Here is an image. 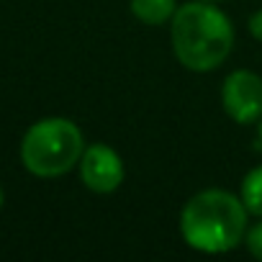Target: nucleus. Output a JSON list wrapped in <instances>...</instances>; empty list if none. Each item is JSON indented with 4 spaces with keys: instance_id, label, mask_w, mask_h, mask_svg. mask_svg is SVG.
Here are the masks:
<instances>
[{
    "instance_id": "6",
    "label": "nucleus",
    "mask_w": 262,
    "mask_h": 262,
    "mask_svg": "<svg viewBox=\"0 0 262 262\" xmlns=\"http://www.w3.org/2000/svg\"><path fill=\"white\" fill-rule=\"evenodd\" d=\"M175 11V0H131V13L147 26H162L172 21Z\"/></svg>"
},
{
    "instance_id": "4",
    "label": "nucleus",
    "mask_w": 262,
    "mask_h": 262,
    "mask_svg": "<svg viewBox=\"0 0 262 262\" xmlns=\"http://www.w3.org/2000/svg\"><path fill=\"white\" fill-rule=\"evenodd\" d=\"M224 111L236 123H254L262 118V77L252 70H236L221 88Z\"/></svg>"
},
{
    "instance_id": "5",
    "label": "nucleus",
    "mask_w": 262,
    "mask_h": 262,
    "mask_svg": "<svg viewBox=\"0 0 262 262\" xmlns=\"http://www.w3.org/2000/svg\"><path fill=\"white\" fill-rule=\"evenodd\" d=\"M80 178L93 193H113L123 183V162L116 149L93 144L80 157Z\"/></svg>"
},
{
    "instance_id": "9",
    "label": "nucleus",
    "mask_w": 262,
    "mask_h": 262,
    "mask_svg": "<svg viewBox=\"0 0 262 262\" xmlns=\"http://www.w3.org/2000/svg\"><path fill=\"white\" fill-rule=\"evenodd\" d=\"M249 31H252V36H254L257 41H262V11L252 13V18H249Z\"/></svg>"
},
{
    "instance_id": "7",
    "label": "nucleus",
    "mask_w": 262,
    "mask_h": 262,
    "mask_svg": "<svg viewBox=\"0 0 262 262\" xmlns=\"http://www.w3.org/2000/svg\"><path fill=\"white\" fill-rule=\"evenodd\" d=\"M242 203L249 213L262 216V165L244 175V180H242Z\"/></svg>"
},
{
    "instance_id": "10",
    "label": "nucleus",
    "mask_w": 262,
    "mask_h": 262,
    "mask_svg": "<svg viewBox=\"0 0 262 262\" xmlns=\"http://www.w3.org/2000/svg\"><path fill=\"white\" fill-rule=\"evenodd\" d=\"M259 144H262V121H259Z\"/></svg>"
},
{
    "instance_id": "12",
    "label": "nucleus",
    "mask_w": 262,
    "mask_h": 262,
    "mask_svg": "<svg viewBox=\"0 0 262 262\" xmlns=\"http://www.w3.org/2000/svg\"><path fill=\"white\" fill-rule=\"evenodd\" d=\"M208 3H211V0H208Z\"/></svg>"
},
{
    "instance_id": "11",
    "label": "nucleus",
    "mask_w": 262,
    "mask_h": 262,
    "mask_svg": "<svg viewBox=\"0 0 262 262\" xmlns=\"http://www.w3.org/2000/svg\"><path fill=\"white\" fill-rule=\"evenodd\" d=\"M0 206H3V188H0Z\"/></svg>"
},
{
    "instance_id": "8",
    "label": "nucleus",
    "mask_w": 262,
    "mask_h": 262,
    "mask_svg": "<svg viewBox=\"0 0 262 262\" xmlns=\"http://www.w3.org/2000/svg\"><path fill=\"white\" fill-rule=\"evenodd\" d=\"M247 249H249L257 259H262V221L254 224V226L247 231Z\"/></svg>"
},
{
    "instance_id": "3",
    "label": "nucleus",
    "mask_w": 262,
    "mask_h": 262,
    "mask_svg": "<svg viewBox=\"0 0 262 262\" xmlns=\"http://www.w3.org/2000/svg\"><path fill=\"white\" fill-rule=\"evenodd\" d=\"M82 152V131L70 118H44L26 131L21 142V162L36 178H59L70 172Z\"/></svg>"
},
{
    "instance_id": "2",
    "label": "nucleus",
    "mask_w": 262,
    "mask_h": 262,
    "mask_svg": "<svg viewBox=\"0 0 262 262\" xmlns=\"http://www.w3.org/2000/svg\"><path fill=\"white\" fill-rule=\"evenodd\" d=\"M247 231V208L242 198L226 190H201L195 193L183 213H180V234L183 239L208 254H221L244 239Z\"/></svg>"
},
{
    "instance_id": "1",
    "label": "nucleus",
    "mask_w": 262,
    "mask_h": 262,
    "mask_svg": "<svg viewBox=\"0 0 262 262\" xmlns=\"http://www.w3.org/2000/svg\"><path fill=\"white\" fill-rule=\"evenodd\" d=\"M234 47L231 21L208 0L185 3L172 16V49L183 67L193 72L216 70Z\"/></svg>"
}]
</instances>
